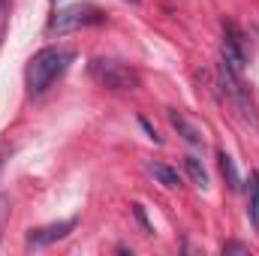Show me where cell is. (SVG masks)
<instances>
[{"label":"cell","instance_id":"1","mask_svg":"<svg viewBox=\"0 0 259 256\" xmlns=\"http://www.w3.org/2000/svg\"><path fill=\"white\" fill-rule=\"evenodd\" d=\"M69 64H72V52H69V49L49 46V49L36 52V55L30 58V64H27V72H24V75H27V91H30L33 97L46 94L66 69H69Z\"/></svg>","mask_w":259,"mask_h":256},{"label":"cell","instance_id":"2","mask_svg":"<svg viewBox=\"0 0 259 256\" xmlns=\"http://www.w3.org/2000/svg\"><path fill=\"white\" fill-rule=\"evenodd\" d=\"M88 72H91V78L97 84H103L109 91H133V88H139L136 69H130L121 61H112V58H94Z\"/></svg>","mask_w":259,"mask_h":256},{"label":"cell","instance_id":"3","mask_svg":"<svg viewBox=\"0 0 259 256\" xmlns=\"http://www.w3.org/2000/svg\"><path fill=\"white\" fill-rule=\"evenodd\" d=\"M106 21V12L94 3H72L61 9L52 21H49V33H72V30H81V27H91V24H103Z\"/></svg>","mask_w":259,"mask_h":256},{"label":"cell","instance_id":"4","mask_svg":"<svg viewBox=\"0 0 259 256\" xmlns=\"http://www.w3.org/2000/svg\"><path fill=\"white\" fill-rule=\"evenodd\" d=\"M244 61H247L244 58V36L232 21H226L223 24V66L232 75H238L244 69Z\"/></svg>","mask_w":259,"mask_h":256},{"label":"cell","instance_id":"5","mask_svg":"<svg viewBox=\"0 0 259 256\" xmlns=\"http://www.w3.org/2000/svg\"><path fill=\"white\" fill-rule=\"evenodd\" d=\"M72 226H75V220H61V223L42 226V229H30V232H27V244H30V247H49V244L66 238V235L72 232Z\"/></svg>","mask_w":259,"mask_h":256},{"label":"cell","instance_id":"6","mask_svg":"<svg viewBox=\"0 0 259 256\" xmlns=\"http://www.w3.org/2000/svg\"><path fill=\"white\" fill-rule=\"evenodd\" d=\"M169 124L178 130V136H184V142H190V145H202L205 142V136H202V130L190 124L181 112H169Z\"/></svg>","mask_w":259,"mask_h":256},{"label":"cell","instance_id":"7","mask_svg":"<svg viewBox=\"0 0 259 256\" xmlns=\"http://www.w3.org/2000/svg\"><path fill=\"white\" fill-rule=\"evenodd\" d=\"M148 172L166 187V190H178L181 187V178H178V172L172 169V166H166V163H148Z\"/></svg>","mask_w":259,"mask_h":256},{"label":"cell","instance_id":"8","mask_svg":"<svg viewBox=\"0 0 259 256\" xmlns=\"http://www.w3.org/2000/svg\"><path fill=\"white\" fill-rule=\"evenodd\" d=\"M217 160H220V172H223V178H226V187H229V190H238V187H241V181H238L235 160H232L226 151H220V154H217Z\"/></svg>","mask_w":259,"mask_h":256},{"label":"cell","instance_id":"9","mask_svg":"<svg viewBox=\"0 0 259 256\" xmlns=\"http://www.w3.org/2000/svg\"><path fill=\"white\" fill-rule=\"evenodd\" d=\"M184 166H187V172H190V178H193L196 184L205 190L208 187V172H205V166L196 160V157H184Z\"/></svg>","mask_w":259,"mask_h":256},{"label":"cell","instance_id":"10","mask_svg":"<svg viewBox=\"0 0 259 256\" xmlns=\"http://www.w3.org/2000/svg\"><path fill=\"white\" fill-rule=\"evenodd\" d=\"M247 214L253 223H259V172L250 175V208H247Z\"/></svg>","mask_w":259,"mask_h":256},{"label":"cell","instance_id":"11","mask_svg":"<svg viewBox=\"0 0 259 256\" xmlns=\"http://www.w3.org/2000/svg\"><path fill=\"white\" fill-rule=\"evenodd\" d=\"M6 30H9V0H0V46L6 39Z\"/></svg>","mask_w":259,"mask_h":256},{"label":"cell","instance_id":"12","mask_svg":"<svg viewBox=\"0 0 259 256\" xmlns=\"http://www.w3.org/2000/svg\"><path fill=\"white\" fill-rule=\"evenodd\" d=\"M133 214H136L139 226H142L145 232H151V223H148V217H145V208H142V205H133Z\"/></svg>","mask_w":259,"mask_h":256},{"label":"cell","instance_id":"13","mask_svg":"<svg viewBox=\"0 0 259 256\" xmlns=\"http://www.w3.org/2000/svg\"><path fill=\"white\" fill-rule=\"evenodd\" d=\"M223 253H247V247L238 244V241H232V244H223Z\"/></svg>","mask_w":259,"mask_h":256},{"label":"cell","instance_id":"14","mask_svg":"<svg viewBox=\"0 0 259 256\" xmlns=\"http://www.w3.org/2000/svg\"><path fill=\"white\" fill-rule=\"evenodd\" d=\"M127 3H139V0H127Z\"/></svg>","mask_w":259,"mask_h":256}]
</instances>
